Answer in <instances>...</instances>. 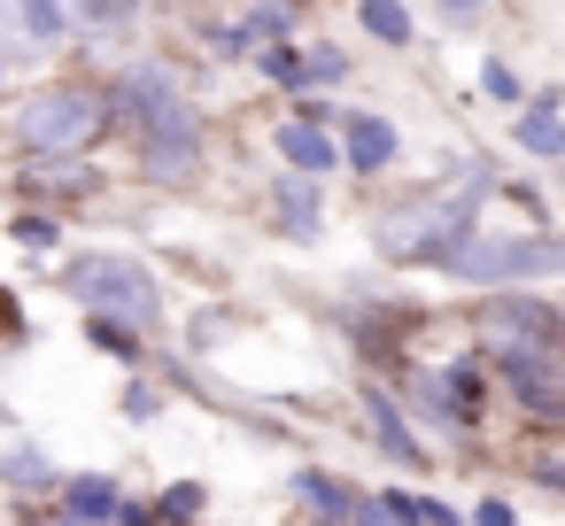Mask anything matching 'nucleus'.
<instances>
[{"label":"nucleus","mask_w":565,"mask_h":526,"mask_svg":"<svg viewBox=\"0 0 565 526\" xmlns=\"http://www.w3.org/2000/svg\"><path fill=\"white\" fill-rule=\"evenodd\" d=\"M441 9H449V24H457V32H472V24L488 17V0H441Z\"/></svg>","instance_id":"32"},{"label":"nucleus","mask_w":565,"mask_h":526,"mask_svg":"<svg viewBox=\"0 0 565 526\" xmlns=\"http://www.w3.org/2000/svg\"><path fill=\"white\" fill-rule=\"evenodd\" d=\"M86 341H94L102 356H117L125 372H140V364H148V333H140V325H125V318H102V310H94V318H86Z\"/></svg>","instance_id":"19"},{"label":"nucleus","mask_w":565,"mask_h":526,"mask_svg":"<svg viewBox=\"0 0 565 526\" xmlns=\"http://www.w3.org/2000/svg\"><path fill=\"white\" fill-rule=\"evenodd\" d=\"M356 410H364V426H372V441H380V457H387V464H403V472H434V449L411 433L403 402H395L380 379H356Z\"/></svg>","instance_id":"8"},{"label":"nucleus","mask_w":565,"mask_h":526,"mask_svg":"<svg viewBox=\"0 0 565 526\" xmlns=\"http://www.w3.org/2000/svg\"><path fill=\"white\" fill-rule=\"evenodd\" d=\"M202 511H210V487H202V480H171V487L156 495V518H163V526H194Z\"/></svg>","instance_id":"24"},{"label":"nucleus","mask_w":565,"mask_h":526,"mask_svg":"<svg viewBox=\"0 0 565 526\" xmlns=\"http://www.w3.org/2000/svg\"><path fill=\"white\" fill-rule=\"evenodd\" d=\"M511 148L534 155V163H557V155H565V109H557V86H534V94L519 101Z\"/></svg>","instance_id":"11"},{"label":"nucleus","mask_w":565,"mask_h":526,"mask_svg":"<svg viewBox=\"0 0 565 526\" xmlns=\"http://www.w3.org/2000/svg\"><path fill=\"white\" fill-rule=\"evenodd\" d=\"M9 526H47V518H9Z\"/></svg>","instance_id":"35"},{"label":"nucleus","mask_w":565,"mask_h":526,"mask_svg":"<svg viewBox=\"0 0 565 526\" xmlns=\"http://www.w3.org/2000/svg\"><path fill=\"white\" fill-rule=\"evenodd\" d=\"M480 94H488L495 109H519V101H526V78H519V63L488 55V63H480Z\"/></svg>","instance_id":"26"},{"label":"nucleus","mask_w":565,"mask_h":526,"mask_svg":"<svg viewBox=\"0 0 565 526\" xmlns=\"http://www.w3.org/2000/svg\"><path fill=\"white\" fill-rule=\"evenodd\" d=\"M271 148H279V163H287V171H302V179H326V171L341 163L333 132H326V125H310V117H287V125H271Z\"/></svg>","instance_id":"15"},{"label":"nucleus","mask_w":565,"mask_h":526,"mask_svg":"<svg viewBox=\"0 0 565 526\" xmlns=\"http://www.w3.org/2000/svg\"><path fill=\"white\" fill-rule=\"evenodd\" d=\"M9 240H24V248H63V225H55V217H9Z\"/></svg>","instance_id":"27"},{"label":"nucleus","mask_w":565,"mask_h":526,"mask_svg":"<svg viewBox=\"0 0 565 526\" xmlns=\"http://www.w3.org/2000/svg\"><path fill=\"white\" fill-rule=\"evenodd\" d=\"M248 63H256V78H264V86H279V94H310V78H302V55H295L287 40H264V47H248Z\"/></svg>","instance_id":"22"},{"label":"nucleus","mask_w":565,"mask_h":526,"mask_svg":"<svg viewBox=\"0 0 565 526\" xmlns=\"http://www.w3.org/2000/svg\"><path fill=\"white\" fill-rule=\"evenodd\" d=\"M480 202H488V179L441 186V194H411V202H395V210L372 217V248H380L387 264H426V271H434V264L480 225Z\"/></svg>","instance_id":"3"},{"label":"nucleus","mask_w":565,"mask_h":526,"mask_svg":"<svg viewBox=\"0 0 565 526\" xmlns=\"http://www.w3.org/2000/svg\"><path fill=\"white\" fill-rule=\"evenodd\" d=\"M24 310H17V294H0V333H9V341H24V325H17Z\"/></svg>","instance_id":"33"},{"label":"nucleus","mask_w":565,"mask_h":526,"mask_svg":"<svg viewBox=\"0 0 565 526\" xmlns=\"http://www.w3.org/2000/svg\"><path fill=\"white\" fill-rule=\"evenodd\" d=\"M109 125L132 140V171L140 179H194L202 171V109L179 78V63H125L109 86Z\"/></svg>","instance_id":"1"},{"label":"nucleus","mask_w":565,"mask_h":526,"mask_svg":"<svg viewBox=\"0 0 565 526\" xmlns=\"http://www.w3.org/2000/svg\"><path fill=\"white\" fill-rule=\"evenodd\" d=\"M0 78H9V63H0Z\"/></svg>","instance_id":"36"},{"label":"nucleus","mask_w":565,"mask_h":526,"mask_svg":"<svg viewBox=\"0 0 565 526\" xmlns=\"http://www.w3.org/2000/svg\"><path fill=\"white\" fill-rule=\"evenodd\" d=\"M480 341L488 348H519V341H534V348H557V302H542V294H519V287H495L480 310Z\"/></svg>","instance_id":"7"},{"label":"nucleus","mask_w":565,"mask_h":526,"mask_svg":"<svg viewBox=\"0 0 565 526\" xmlns=\"http://www.w3.org/2000/svg\"><path fill=\"white\" fill-rule=\"evenodd\" d=\"M55 287L102 318H125L140 333L163 325V279L148 271V256H125V248H86L71 264H55Z\"/></svg>","instance_id":"4"},{"label":"nucleus","mask_w":565,"mask_h":526,"mask_svg":"<svg viewBox=\"0 0 565 526\" xmlns=\"http://www.w3.org/2000/svg\"><path fill=\"white\" fill-rule=\"evenodd\" d=\"M295 495H302L310 526H349V511H356V487H349L341 472H318V464L295 472Z\"/></svg>","instance_id":"16"},{"label":"nucleus","mask_w":565,"mask_h":526,"mask_svg":"<svg viewBox=\"0 0 565 526\" xmlns=\"http://www.w3.org/2000/svg\"><path fill=\"white\" fill-rule=\"evenodd\" d=\"M9 148L17 155H94L117 125H109V86L94 78H47L9 109Z\"/></svg>","instance_id":"2"},{"label":"nucleus","mask_w":565,"mask_h":526,"mask_svg":"<svg viewBox=\"0 0 565 526\" xmlns=\"http://www.w3.org/2000/svg\"><path fill=\"white\" fill-rule=\"evenodd\" d=\"M488 372H495V387L519 402V418L534 433H557V418H565V356L557 348H534V341L488 348Z\"/></svg>","instance_id":"6"},{"label":"nucleus","mask_w":565,"mask_h":526,"mask_svg":"<svg viewBox=\"0 0 565 526\" xmlns=\"http://www.w3.org/2000/svg\"><path fill=\"white\" fill-rule=\"evenodd\" d=\"M356 24H364L380 47H411V40H418V24H411L403 0H356Z\"/></svg>","instance_id":"23"},{"label":"nucleus","mask_w":565,"mask_h":526,"mask_svg":"<svg viewBox=\"0 0 565 526\" xmlns=\"http://www.w3.org/2000/svg\"><path fill=\"white\" fill-rule=\"evenodd\" d=\"M295 0H248V9L233 17V32H241V47H264V40H287L295 32Z\"/></svg>","instance_id":"21"},{"label":"nucleus","mask_w":565,"mask_h":526,"mask_svg":"<svg viewBox=\"0 0 565 526\" xmlns=\"http://www.w3.org/2000/svg\"><path fill=\"white\" fill-rule=\"evenodd\" d=\"M472 526H519V511H511L503 495H480V503H472Z\"/></svg>","instance_id":"31"},{"label":"nucleus","mask_w":565,"mask_h":526,"mask_svg":"<svg viewBox=\"0 0 565 526\" xmlns=\"http://www.w3.org/2000/svg\"><path fill=\"white\" fill-rule=\"evenodd\" d=\"M117 472H71V480H55V511L63 518H109L117 511Z\"/></svg>","instance_id":"17"},{"label":"nucleus","mask_w":565,"mask_h":526,"mask_svg":"<svg viewBox=\"0 0 565 526\" xmlns=\"http://www.w3.org/2000/svg\"><path fill=\"white\" fill-rule=\"evenodd\" d=\"M109 526H163V518H156V503H140V495H117Z\"/></svg>","instance_id":"30"},{"label":"nucleus","mask_w":565,"mask_h":526,"mask_svg":"<svg viewBox=\"0 0 565 526\" xmlns=\"http://www.w3.org/2000/svg\"><path fill=\"white\" fill-rule=\"evenodd\" d=\"M63 24H71V40L117 47L140 32V0H63Z\"/></svg>","instance_id":"14"},{"label":"nucleus","mask_w":565,"mask_h":526,"mask_svg":"<svg viewBox=\"0 0 565 526\" xmlns=\"http://www.w3.org/2000/svg\"><path fill=\"white\" fill-rule=\"evenodd\" d=\"M0 40H9L17 55H47L71 40L63 24V0H0Z\"/></svg>","instance_id":"10"},{"label":"nucleus","mask_w":565,"mask_h":526,"mask_svg":"<svg viewBox=\"0 0 565 526\" xmlns=\"http://www.w3.org/2000/svg\"><path fill=\"white\" fill-rule=\"evenodd\" d=\"M380 503H387V518L395 526H465L441 495H426V487H380Z\"/></svg>","instance_id":"20"},{"label":"nucleus","mask_w":565,"mask_h":526,"mask_svg":"<svg viewBox=\"0 0 565 526\" xmlns=\"http://www.w3.org/2000/svg\"><path fill=\"white\" fill-rule=\"evenodd\" d=\"M341 163L356 171V179H380L395 155H403V125L395 117H380V109H356V117H341Z\"/></svg>","instance_id":"9"},{"label":"nucleus","mask_w":565,"mask_h":526,"mask_svg":"<svg viewBox=\"0 0 565 526\" xmlns=\"http://www.w3.org/2000/svg\"><path fill=\"white\" fill-rule=\"evenodd\" d=\"M302 78H310V94H318V86H349L356 71H349V55H341L333 40H310V47H302Z\"/></svg>","instance_id":"25"},{"label":"nucleus","mask_w":565,"mask_h":526,"mask_svg":"<svg viewBox=\"0 0 565 526\" xmlns=\"http://www.w3.org/2000/svg\"><path fill=\"white\" fill-rule=\"evenodd\" d=\"M0 487H17V495H47L55 487V464L40 441H9L0 449Z\"/></svg>","instance_id":"18"},{"label":"nucleus","mask_w":565,"mask_h":526,"mask_svg":"<svg viewBox=\"0 0 565 526\" xmlns=\"http://www.w3.org/2000/svg\"><path fill=\"white\" fill-rule=\"evenodd\" d=\"M395 395H403L426 426H441V433H472V426H480V418L457 402V387H449L441 372H403V379H395Z\"/></svg>","instance_id":"13"},{"label":"nucleus","mask_w":565,"mask_h":526,"mask_svg":"<svg viewBox=\"0 0 565 526\" xmlns=\"http://www.w3.org/2000/svg\"><path fill=\"white\" fill-rule=\"evenodd\" d=\"M557 264H565V248H557V233H465L434 271L441 279H465V287H542V279H557Z\"/></svg>","instance_id":"5"},{"label":"nucleus","mask_w":565,"mask_h":526,"mask_svg":"<svg viewBox=\"0 0 565 526\" xmlns=\"http://www.w3.org/2000/svg\"><path fill=\"white\" fill-rule=\"evenodd\" d=\"M271 225L287 240H318L326 233V179H302V171L271 179Z\"/></svg>","instance_id":"12"},{"label":"nucleus","mask_w":565,"mask_h":526,"mask_svg":"<svg viewBox=\"0 0 565 526\" xmlns=\"http://www.w3.org/2000/svg\"><path fill=\"white\" fill-rule=\"evenodd\" d=\"M47 526H109V518H63V511H55V518H47Z\"/></svg>","instance_id":"34"},{"label":"nucleus","mask_w":565,"mask_h":526,"mask_svg":"<svg viewBox=\"0 0 565 526\" xmlns=\"http://www.w3.org/2000/svg\"><path fill=\"white\" fill-rule=\"evenodd\" d=\"M117 410H125V418H156V410H163V395H156V387H140V379H132V387H125V395H117Z\"/></svg>","instance_id":"29"},{"label":"nucleus","mask_w":565,"mask_h":526,"mask_svg":"<svg viewBox=\"0 0 565 526\" xmlns=\"http://www.w3.org/2000/svg\"><path fill=\"white\" fill-rule=\"evenodd\" d=\"M534 487H542V495H565V457H557L550 433H542V449H534Z\"/></svg>","instance_id":"28"}]
</instances>
